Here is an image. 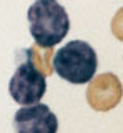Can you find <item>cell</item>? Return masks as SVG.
<instances>
[{
	"label": "cell",
	"instance_id": "cell-1",
	"mask_svg": "<svg viewBox=\"0 0 123 133\" xmlns=\"http://www.w3.org/2000/svg\"><path fill=\"white\" fill-rule=\"evenodd\" d=\"M28 25L33 42L42 48H52L67 37L70 18L57 0H35L28 8Z\"/></svg>",
	"mask_w": 123,
	"mask_h": 133
},
{
	"label": "cell",
	"instance_id": "cell-2",
	"mask_svg": "<svg viewBox=\"0 0 123 133\" xmlns=\"http://www.w3.org/2000/svg\"><path fill=\"white\" fill-rule=\"evenodd\" d=\"M52 65L60 78L75 85H83L95 77L98 58L90 43L83 40H72L60 47L53 55Z\"/></svg>",
	"mask_w": 123,
	"mask_h": 133
},
{
	"label": "cell",
	"instance_id": "cell-3",
	"mask_svg": "<svg viewBox=\"0 0 123 133\" xmlns=\"http://www.w3.org/2000/svg\"><path fill=\"white\" fill-rule=\"evenodd\" d=\"M27 58L22 62L9 82V91L18 105H33L43 98L47 91L45 75L35 66L30 50H27Z\"/></svg>",
	"mask_w": 123,
	"mask_h": 133
},
{
	"label": "cell",
	"instance_id": "cell-4",
	"mask_svg": "<svg viewBox=\"0 0 123 133\" xmlns=\"http://www.w3.org/2000/svg\"><path fill=\"white\" fill-rule=\"evenodd\" d=\"M17 133H57L58 118L45 103L23 105L13 116Z\"/></svg>",
	"mask_w": 123,
	"mask_h": 133
}]
</instances>
